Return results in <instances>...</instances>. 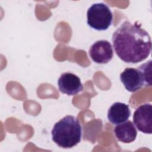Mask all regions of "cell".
Wrapping results in <instances>:
<instances>
[{
  "label": "cell",
  "mask_w": 152,
  "mask_h": 152,
  "mask_svg": "<svg viewBox=\"0 0 152 152\" xmlns=\"http://www.w3.org/2000/svg\"><path fill=\"white\" fill-rule=\"evenodd\" d=\"M131 115V110L128 104L121 102L114 103L109 109L107 119L114 125L125 122Z\"/></svg>",
  "instance_id": "cell-8"
},
{
  "label": "cell",
  "mask_w": 152,
  "mask_h": 152,
  "mask_svg": "<svg viewBox=\"0 0 152 152\" xmlns=\"http://www.w3.org/2000/svg\"><path fill=\"white\" fill-rule=\"evenodd\" d=\"M112 40L116 54L126 63L142 62L151 51L150 36L137 22H123L113 33Z\"/></svg>",
  "instance_id": "cell-1"
},
{
  "label": "cell",
  "mask_w": 152,
  "mask_h": 152,
  "mask_svg": "<svg viewBox=\"0 0 152 152\" xmlns=\"http://www.w3.org/2000/svg\"><path fill=\"white\" fill-rule=\"evenodd\" d=\"M133 123L140 132L152 133V106L150 103L143 104L136 109L133 114Z\"/></svg>",
  "instance_id": "cell-4"
},
{
  "label": "cell",
  "mask_w": 152,
  "mask_h": 152,
  "mask_svg": "<svg viewBox=\"0 0 152 152\" xmlns=\"http://www.w3.org/2000/svg\"><path fill=\"white\" fill-rule=\"evenodd\" d=\"M138 68L141 71L142 75L145 86H151V61L150 60L148 62L141 65Z\"/></svg>",
  "instance_id": "cell-10"
},
{
  "label": "cell",
  "mask_w": 152,
  "mask_h": 152,
  "mask_svg": "<svg viewBox=\"0 0 152 152\" xmlns=\"http://www.w3.org/2000/svg\"><path fill=\"white\" fill-rule=\"evenodd\" d=\"M120 80L130 92H135L145 86L142 75L138 68H126L120 74Z\"/></svg>",
  "instance_id": "cell-7"
},
{
  "label": "cell",
  "mask_w": 152,
  "mask_h": 152,
  "mask_svg": "<svg viewBox=\"0 0 152 152\" xmlns=\"http://www.w3.org/2000/svg\"><path fill=\"white\" fill-rule=\"evenodd\" d=\"M87 24L97 31L107 30L112 25L113 14L109 7L104 3H95L87 12Z\"/></svg>",
  "instance_id": "cell-3"
},
{
  "label": "cell",
  "mask_w": 152,
  "mask_h": 152,
  "mask_svg": "<svg viewBox=\"0 0 152 152\" xmlns=\"http://www.w3.org/2000/svg\"><path fill=\"white\" fill-rule=\"evenodd\" d=\"M89 55L91 59L97 64L108 63L113 56V50L111 43L106 40L96 42L89 49Z\"/></svg>",
  "instance_id": "cell-5"
},
{
  "label": "cell",
  "mask_w": 152,
  "mask_h": 152,
  "mask_svg": "<svg viewBox=\"0 0 152 152\" xmlns=\"http://www.w3.org/2000/svg\"><path fill=\"white\" fill-rule=\"evenodd\" d=\"M117 140L124 143H130L135 141L137 135V129L131 121L118 124L114 128Z\"/></svg>",
  "instance_id": "cell-9"
},
{
  "label": "cell",
  "mask_w": 152,
  "mask_h": 152,
  "mask_svg": "<svg viewBox=\"0 0 152 152\" xmlns=\"http://www.w3.org/2000/svg\"><path fill=\"white\" fill-rule=\"evenodd\" d=\"M83 128L79 120L72 115H66L58 122L52 128V139L59 147L70 148L80 142Z\"/></svg>",
  "instance_id": "cell-2"
},
{
  "label": "cell",
  "mask_w": 152,
  "mask_h": 152,
  "mask_svg": "<svg viewBox=\"0 0 152 152\" xmlns=\"http://www.w3.org/2000/svg\"><path fill=\"white\" fill-rule=\"evenodd\" d=\"M58 85L59 91L68 96H74L83 90L80 78L77 75L69 72L61 75Z\"/></svg>",
  "instance_id": "cell-6"
}]
</instances>
